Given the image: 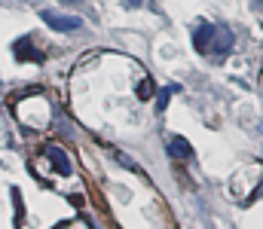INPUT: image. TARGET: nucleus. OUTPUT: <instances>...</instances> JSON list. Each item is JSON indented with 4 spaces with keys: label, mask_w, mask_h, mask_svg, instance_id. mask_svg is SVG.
<instances>
[{
    "label": "nucleus",
    "mask_w": 263,
    "mask_h": 229,
    "mask_svg": "<svg viewBox=\"0 0 263 229\" xmlns=\"http://www.w3.org/2000/svg\"><path fill=\"white\" fill-rule=\"evenodd\" d=\"M31 171L52 190H59L62 196L73 202H86V186H83V174L77 168L73 153L62 144H46L43 150L31 159Z\"/></svg>",
    "instance_id": "f257e3e1"
},
{
    "label": "nucleus",
    "mask_w": 263,
    "mask_h": 229,
    "mask_svg": "<svg viewBox=\"0 0 263 229\" xmlns=\"http://www.w3.org/2000/svg\"><path fill=\"white\" fill-rule=\"evenodd\" d=\"M12 116L28 132H46L52 126V104H49V98L43 92H28V95H22L15 101Z\"/></svg>",
    "instance_id": "f03ea898"
},
{
    "label": "nucleus",
    "mask_w": 263,
    "mask_h": 229,
    "mask_svg": "<svg viewBox=\"0 0 263 229\" xmlns=\"http://www.w3.org/2000/svg\"><path fill=\"white\" fill-rule=\"evenodd\" d=\"M260 186H263V162H245L242 168L233 171V177L227 183V193L236 202H248V199H254V193Z\"/></svg>",
    "instance_id": "7ed1b4c3"
},
{
    "label": "nucleus",
    "mask_w": 263,
    "mask_h": 229,
    "mask_svg": "<svg viewBox=\"0 0 263 229\" xmlns=\"http://www.w3.org/2000/svg\"><path fill=\"white\" fill-rule=\"evenodd\" d=\"M40 15H43V22H46L52 31H80V28H83V22H80L77 15H55V12H49V9H43Z\"/></svg>",
    "instance_id": "20e7f679"
},
{
    "label": "nucleus",
    "mask_w": 263,
    "mask_h": 229,
    "mask_svg": "<svg viewBox=\"0 0 263 229\" xmlns=\"http://www.w3.org/2000/svg\"><path fill=\"white\" fill-rule=\"evenodd\" d=\"M214 34H217V28L214 25H199L196 28V34H193V43H196V49L199 52H211V43H214Z\"/></svg>",
    "instance_id": "39448f33"
},
{
    "label": "nucleus",
    "mask_w": 263,
    "mask_h": 229,
    "mask_svg": "<svg viewBox=\"0 0 263 229\" xmlns=\"http://www.w3.org/2000/svg\"><path fill=\"white\" fill-rule=\"evenodd\" d=\"M230 49H233V34H230V31H223V28H217V34H214V43H211V52H208V55L223 58Z\"/></svg>",
    "instance_id": "423d86ee"
},
{
    "label": "nucleus",
    "mask_w": 263,
    "mask_h": 229,
    "mask_svg": "<svg viewBox=\"0 0 263 229\" xmlns=\"http://www.w3.org/2000/svg\"><path fill=\"white\" fill-rule=\"evenodd\" d=\"M15 58H18V61H43V52L34 49L31 37H22V40L15 43Z\"/></svg>",
    "instance_id": "0eeeda50"
},
{
    "label": "nucleus",
    "mask_w": 263,
    "mask_h": 229,
    "mask_svg": "<svg viewBox=\"0 0 263 229\" xmlns=\"http://www.w3.org/2000/svg\"><path fill=\"white\" fill-rule=\"evenodd\" d=\"M168 153H172L175 159H184V162L193 159V147H190L184 138H172V141H168Z\"/></svg>",
    "instance_id": "6e6552de"
},
{
    "label": "nucleus",
    "mask_w": 263,
    "mask_h": 229,
    "mask_svg": "<svg viewBox=\"0 0 263 229\" xmlns=\"http://www.w3.org/2000/svg\"><path fill=\"white\" fill-rule=\"evenodd\" d=\"M172 92H175V89H162V92H159V98H156V110H165V104H168Z\"/></svg>",
    "instance_id": "1a4fd4ad"
},
{
    "label": "nucleus",
    "mask_w": 263,
    "mask_h": 229,
    "mask_svg": "<svg viewBox=\"0 0 263 229\" xmlns=\"http://www.w3.org/2000/svg\"><path fill=\"white\" fill-rule=\"evenodd\" d=\"M59 3H65V6H83L86 0H59Z\"/></svg>",
    "instance_id": "9d476101"
},
{
    "label": "nucleus",
    "mask_w": 263,
    "mask_h": 229,
    "mask_svg": "<svg viewBox=\"0 0 263 229\" xmlns=\"http://www.w3.org/2000/svg\"><path fill=\"white\" fill-rule=\"evenodd\" d=\"M141 3H144V0H126V6H132V9H138Z\"/></svg>",
    "instance_id": "9b49d317"
},
{
    "label": "nucleus",
    "mask_w": 263,
    "mask_h": 229,
    "mask_svg": "<svg viewBox=\"0 0 263 229\" xmlns=\"http://www.w3.org/2000/svg\"><path fill=\"white\" fill-rule=\"evenodd\" d=\"M260 86H263V68H260Z\"/></svg>",
    "instance_id": "f8f14e48"
}]
</instances>
